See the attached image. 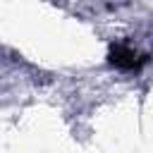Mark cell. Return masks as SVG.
<instances>
[{
  "label": "cell",
  "mask_w": 153,
  "mask_h": 153,
  "mask_svg": "<svg viewBox=\"0 0 153 153\" xmlns=\"http://www.w3.org/2000/svg\"><path fill=\"white\" fill-rule=\"evenodd\" d=\"M110 62L115 67H120V69H139L143 60L136 55L134 48H129V45H115L110 50Z\"/></svg>",
  "instance_id": "obj_1"
}]
</instances>
